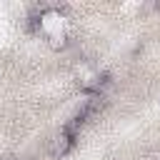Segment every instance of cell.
I'll return each mask as SVG.
<instances>
[{
	"mask_svg": "<svg viewBox=\"0 0 160 160\" xmlns=\"http://www.w3.org/2000/svg\"><path fill=\"white\" fill-rule=\"evenodd\" d=\"M72 145H75V135H72L70 130H62V132L52 140L50 155H52V158H62V155H68V152L72 150Z\"/></svg>",
	"mask_w": 160,
	"mask_h": 160,
	"instance_id": "1",
	"label": "cell"
}]
</instances>
